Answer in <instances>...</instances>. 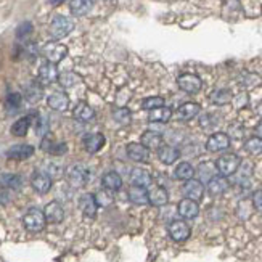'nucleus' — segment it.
<instances>
[{"mask_svg": "<svg viewBox=\"0 0 262 262\" xmlns=\"http://www.w3.org/2000/svg\"><path fill=\"white\" fill-rule=\"evenodd\" d=\"M240 166H242V159H240V156L235 155V153H225V155H222L216 161V169L224 177L234 176L240 169Z\"/></svg>", "mask_w": 262, "mask_h": 262, "instance_id": "1", "label": "nucleus"}, {"mask_svg": "<svg viewBox=\"0 0 262 262\" xmlns=\"http://www.w3.org/2000/svg\"><path fill=\"white\" fill-rule=\"evenodd\" d=\"M72 29H74L72 19L68 16H63V14H58V16L53 18L52 23H50V35H52L55 40H60L69 35L72 32Z\"/></svg>", "mask_w": 262, "mask_h": 262, "instance_id": "2", "label": "nucleus"}, {"mask_svg": "<svg viewBox=\"0 0 262 262\" xmlns=\"http://www.w3.org/2000/svg\"><path fill=\"white\" fill-rule=\"evenodd\" d=\"M23 224L26 230L32 232V234H37V232H42L43 229H45V216H43V211L37 209V208H31L27 211V213L24 214L23 217Z\"/></svg>", "mask_w": 262, "mask_h": 262, "instance_id": "3", "label": "nucleus"}, {"mask_svg": "<svg viewBox=\"0 0 262 262\" xmlns=\"http://www.w3.org/2000/svg\"><path fill=\"white\" fill-rule=\"evenodd\" d=\"M42 55L47 58L48 63L56 64L68 55V47L60 42H47L45 45L42 47Z\"/></svg>", "mask_w": 262, "mask_h": 262, "instance_id": "4", "label": "nucleus"}, {"mask_svg": "<svg viewBox=\"0 0 262 262\" xmlns=\"http://www.w3.org/2000/svg\"><path fill=\"white\" fill-rule=\"evenodd\" d=\"M66 177L72 188H82L89 180V171L82 164H74L68 169Z\"/></svg>", "mask_w": 262, "mask_h": 262, "instance_id": "5", "label": "nucleus"}, {"mask_svg": "<svg viewBox=\"0 0 262 262\" xmlns=\"http://www.w3.org/2000/svg\"><path fill=\"white\" fill-rule=\"evenodd\" d=\"M167 232H169V237L174 240V242H187L188 238H190V234L192 230L190 227H188V224L185 221H172L169 224V229H167Z\"/></svg>", "mask_w": 262, "mask_h": 262, "instance_id": "6", "label": "nucleus"}, {"mask_svg": "<svg viewBox=\"0 0 262 262\" xmlns=\"http://www.w3.org/2000/svg\"><path fill=\"white\" fill-rule=\"evenodd\" d=\"M229 147H230V137H229V134H224V132L213 134L206 142V150L211 153L225 151Z\"/></svg>", "mask_w": 262, "mask_h": 262, "instance_id": "7", "label": "nucleus"}, {"mask_svg": "<svg viewBox=\"0 0 262 262\" xmlns=\"http://www.w3.org/2000/svg\"><path fill=\"white\" fill-rule=\"evenodd\" d=\"M182 192H184L185 198L198 203L203 198V195H205V185H203V182H200V180L190 179V180L185 182L184 187H182Z\"/></svg>", "mask_w": 262, "mask_h": 262, "instance_id": "8", "label": "nucleus"}, {"mask_svg": "<svg viewBox=\"0 0 262 262\" xmlns=\"http://www.w3.org/2000/svg\"><path fill=\"white\" fill-rule=\"evenodd\" d=\"M177 84L180 87V90H184L187 93H198L203 87L201 79L196 74H182L177 79Z\"/></svg>", "mask_w": 262, "mask_h": 262, "instance_id": "9", "label": "nucleus"}, {"mask_svg": "<svg viewBox=\"0 0 262 262\" xmlns=\"http://www.w3.org/2000/svg\"><path fill=\"white\" fill-rule=\"evenodd\" d=\"M43 216L50 224H60L64 219V209L58 201H50L43 209Z\"/></svg>", "mask_w": 262, "mask_h": 262, "instance_id": "10", "label": "nucleus"}, {"mask_svg": "<svg viewBox=\"0 0 262 262\" xmlns=\"http://www.w3.org/2000/svg\"><path fill=\"white\" fill-rule=\"evenodd\" d=\"M79 208H81L84 217H89V219H93V217H95V214H97V209H98L95 195H92V193L82 195L81 200H79Z\"/></svg>", "mask_w": 262, "mask_h": 262, "instance_id": "11", "label": "nucleus"}, {"mask_svg": "<svg viewBox=\"0 0 262 262\" xmlns=\"http://www.w3.org/2000/svg\"><path fill=\"white\" fill-rule=\"evenodd\" d=\"M34 155V147L32 145H14L8 151H6V158L8 159H14V161H23V159H27Z\"/></svg>", "mask_w": 262, "mask_h": 262, "instance_id": "12", "label": "nucleus"}, {"mask_svg": "<svg viewBox=\"0 0 262 262\" xmlns=\"http://www.w3.org/2000/svg\"><path fill=\"white\" fill-rule=\"evenodd\" d=\"M177 211L180 217H184V219H195L196 216L200 214V206L198 203L193 201V200H188V198H184L177 206Z\"/></svg>", "mask_w": 262, "mask_h": 262, "instance_id": "13", "label": "nucleus"}, {"mask_svg": "<svg viewBox=\"0 0 262 262\" xmlns=\"http://www.w3.org/2000/svg\"><path fill=\"white\" fill-rule=\"evenodd\" d=\"M31 184H32V188L39 195H45L50 192V188H52V179H50V176H47L45 172H35L31 179Z\"/></svg>", "mask_w": 262, "mask_h": 262, "instance_id": "14", "label": "nucleus"}, {"mask_svg": "<svg viewBox=\"0 0 262 262\" xmlns=\"http://www.w3.org/2000/svg\"><path fill=\"white\" fill-rule=\"evenodd\" d=\"M127 156L135 163H147L150 159V150H147L142 143H129Z\"/></svg>", "mask_w": 262, "mask_h": 262, "instance_id": "15", "label": "nucleus"}, {"mask_svg": "<svg viewBox=\"0 0 262 262\" xmlns=\"http://www.w3.org/2000/svg\"><path fill=\"white\" fill-rule=\"evenodd\" d=\"M58 69H56V64L53 63H43L42 66L39 68V79L42 84H53L55 81H58Z\"/></svg>", "mask_w": 262, "mask_h": 262, "instance_id": "16", "label": "nucleus"}, {"mask_svg": "<svg viewBox=\"0 0 262 262\" xmlns=\"http://www.w3.org/2000/svg\"><path fill=\"white\" fill-rule=\"evenodd\" d=\"M229 187H230L229 180H227V177H224V176H214L208 182V192H209V195H213V196L224 195L225 192L229 190Z\"/></svg>", "mask_w": 262, "mask_h": 262, "instance_id": "17", "label": "nucleus"}, {"mask_svg": "<svg viewBox=\"0 0 262 262\" xmlns=\"http://www.w3.org/2000/svg\"><path fill=\"white\" fill-rule=\"evenodd\" d=\"M40 148L43 151L50 153V155H53V156H61L68 151V145L63 143V142H53L52 138L43 137V140L40 143Z\"/></svg>", "mask_w": 262, "mask_h": 262, "instance_id": "18", "label": "nucleus"}, {"mask_svg": "<svg viewBox=\"0 0 262 262\" xmlns=\"http://www.w3.org/2000/svg\"><path fill=\"white\" fill-rule=\"evenodd\" d=\"M130 182L132 185L135 187H143V188H148L151 185V174L147 169H142V167H135V169L130 172Z\"/></svg>", "mask_w": 262, "mask_h": 262, "instance_id": "19", "label": "nucleus"}, {"mask_svg": "<svg viewBox=\"0 0 262 262\" xmlns=\"http://www.w3.org/2000/svg\"><path fill=\"white\" fill-rule=\"evenodd\" d=\"M140 143L147 150H159L164 145L161 134L155 132V130H147V132H143Z\"/></svg>", "mask_w": 262, "mask_h": 262, "instance_id": "20", "label": "nucleus"}, {"mask_svg": "<svg viewBox=\"0 0 262 262\" xmlns=\"http://www.w3.org/2000/svg\"><path fill=\"white\" fill-rule=\"evenodd\" d=\"M158 156H159V161L163 164H174L180 158V151L172 147V145H163L161 148L158 150Z\"/></svg>", "mask_w": 262, "mask_h": 262, "instance_id": "21", "label": "nucleus"}, {"mask_svg": "<svg viewBox=\"0 0 262 262\" xmlns=\"http://www.w3.org/2000/svg\"><path fill=\"white\" fill-rule=\"evenodd\" d=\"M47 103L55 111H66L68 106H69V98H68L66 93L55 92V93H52V95L47 98Z\"/></svg>", "mask_w": 262, "mask_h": 262, "instance_id": "22", "label": "nucleus"}, {"mask_svg": "<svg viewBox=\"0 0 262 262\" xmlns=\"http://www.w3.org/2000/svg\"><path fill=\"white\" fill-rule=\"evenodd\" d=\"M148 201L153 206H164L169 201V193L164 187H155L148 192Z\"/></svg>", "mask_w": 262, "mask_h": 262, "instance_id": "23", "label": "nucleus"}, {"mask_svg": "<svg viewBox=\"0 0 262 262\" xmlns=\"http://www.w3.org/2000/svg\"><path fill=\"white\" fill-rule=\"evenodd\" d=\"M105 145V137L101 134H90V135H85L84 138V148L87 150V153H98Z\"/></svg>", "mask_w": 262, "mask_h": 262, "instance_id": "24", "label": "nucleus"}, {"mask_svg": "<svg viewBox=\"0 0 262 262\" xmlns=\"http://www.w3.org/2000/svg\"><path fill=\"white\" fill-rule=\"evenodd\" d=\"M101 184H103L105 190L108 192H118L122 187V177L116 171H110L105 174L103 179H101Z\"/></svg>", "mask_w": 262, "mask_h": 262, "instance_id": "25", "label": "nucleus"}, {"mask_svg": "<svg viewBox=\"0 0 262 262\" xmlns=\"http://www.w3.org/2000/svg\"><path fill=\"white\" fill-rule=\"evenodd\" d=\"M201 106L198 103H184L177 110V119L179 121H192L193 118L200 114Z\"/></svg>", "mask_w": 262, "mask_h": 262, "instance_id": "26", "label": "nucleus"}, {"mask_svg": "<svg viewBox=\"0 0 262 262\" xmlns=\"http://www.w3.org/2000/svg\"><path fill=\"white\" fill-rule=\"evenodd\" d=\"M129 200L134 203V205H138V206H142V205H148V190L147 188H143V187H135L132 185L129 188Z\"/></svg>", "mask_w": 262, "mask_h": 262, "instance_id": "27", "label": "nucleus"}, {"mask_svg": "<svg viewBox=\"0 0 262 262\" xmlns=\"http://www.w3.org/2000/svg\"><path fill=\"white\" fill-rule=\"evenodd\" d=\"M93 0H71L69 10L74 16H84L92 10Z\"/></svg>", "mask_w": 262, "mask_h": 262, "instance_id": "28", "label": "nucleus"}, {"mask_svg": "<svg viewBox=\"0 0 262 262\" xmlns=\"http://www.w3.org/2000/svg\"><path fill=\"white\" fill-rule=\"evenodd\" d=\"M72 116H74V118L79 119V121L87 122V121H90V119L95 118V111H93L92 108H90L89 105H87V103L81 101V103L76 105L74 111H72Z\"/></svg>", "mask_w": 262, "mask_h": 262, "instance_id": "29", "label": "nucleus"}, {"mask_svg": "<svg viewBox=\"0 0 262 262\" xmlns=\"http://www.w3.org/2000/svg\"><path fill=\"white\" fill-rule=\"evenodd\" d=\"M29 127H31V116H24V118L18 119L14 124L11 126V135L14 137H24L27 134Z\"/></svg>", "mask_w": 262, "mask_h": 262, "instance_id": "30", "label": "nucleus"}, {"mask_svg": "<svg viewBox=\"0 0 262 262\" xmlns=\"http://www.w3.org/2000/svg\"><path fill=\"white\" fill-rule=\"evenodd\" d=\"M172 118V111L171 108H166V106H161V108H156V110H151L150 114H148V119L151 122H167Z\"/></svg>", "mask_w": 262, "mask_h": 262, "instance_id": "31", "label": "nucleus"}, {"mask_svg": "<svg viewBox=\"0 0 262 262\" xmlns=\"http://www.w3.org/2000/svg\"><path fill=\"white\" fill-rule=\"evenodd\" d=\"M24 95H26V100L31 101V103H37V101L42 98L43 95V89L39 82H31L24 90Z\"/></svg>", "mask_w": 262, "mask_h": 262, "instance_id": "32", "label": "nucleus"}, {"mask_svg": "<svg viewBox=\"0 0 262 262\" xmlns=\"http://www.w3.org/2000/svg\"><path fill=\"white\" fill-rule=\"evenodd\" d=\"M174 176H176V179L179 180H190L193 179L195 176V169H193V166L190 163H180L177 167H176V172H174Z\"/></svg>", "mask_w": 262, "mask_h": 262, "instance_id": "33", "label": "nucleus"}, {"mask_svg": "<svg viewBox=\"0 0 262 262\" xmlns=\"http://www.w3.org/2000/svg\"><path fill=\"white\" fill-rule=\"evenodd\" d=\"M234 100V97H232V92L227 90V89H219V90H214L213 93H211V101H213L214 105H227L230 103V101Z\"/></svg>", "mask_w": 262, "mask_h": 262, "instance_id": "34", "label": "nucleus"}, {"mask_svg": "<svg viewBox=\"0 0 262 262\" xmlns=\"http://www.w3.org/2000/svg\"><path fill=\"white\" fill-rule=\"evenodd\" d=\"M0 185L5 188H10V190H18V188L23 185V179L16 174H5V176L0 177Z\"/></svg>", "mask_w": 262, "mask_h": 262, "instance_id": "35", "label": "nucleus"}, {"mask_svg": "<svg viewBox=\"0 0 262 262\" xmlns=\"http://www.w3.org/2000/svg\"><path fill=\"white\" fill-rule=\"evenodd\" d=\"M79 81H81V77H79L76 72H72V71L61 72V74L58 76V82H60V85L64 87V89H69V87L76 85Z\"/></svg>", "mask_w": 262, "mask_h": 262, "instance_id": "36", "label": "nucleus"}, {"mask_svg": "<svg viewBox=\"0 0 262 262\" xmlns=\"http://www.w3.org/2000/svg\"><path fill=\"white\" fill-rule=\"evenodd\" d=\"M245 150L250 153V155H262V138L261 137H251L245 142Z\"/></svg>", "mask_w": 262, "mask_h": 262, "instance_id": "37", "label": "nucleus"}, {"mask_svg": "<svg viewBox=\"0 0 262 262\" xmlns=\"http://www.w3.org/2000/svg\"><path fill=\"white\" fill-rule=\"evenodd\" d=\"M113 119L121 126H127L132 121V114H130L127 108H118V110L113 111Z\"/></svg>", "mask_w": 262, "mask_h": 262, "instance_id": "38", "label": "nucleus"}, {"mask_svg": "<svg viewBox=\"0 0 262 262\" xmlns=\"http://www.w3.org/2000/svg\"><path fill=\"white\" fill-rule=\"evenodd\" d=\"M164 106V98L161 97H150V98H145L143 103H142V108L143 110H156V108H161Z\"/></svg>", "mask_w": 262, "mask_h": 262, "instance_id": "39", "label": "nucleus"}, {"mask_svg": "<svg viewBox=\"0 0 262 262\" xmlns=\"http://www.w3.org/2000/svg\"><path fill=\"white\" fill-rule=\"evenodd\" d=\"M214 169H216V164L213 166L211 163H203L201 166H200V176H201V180L200 182H203V180H211L214 177ZM217 171V169H216Z\"/></svg>", "mask_w": 262, "mask_h": 262, "instance_id": "40", "label": "nucleus"}, {"mask_svg": "<svg viewBox=\"0 0 262 262\" xmlns=\"http://www.w3.org/2000/svg\"><path fill=\"white\" fill-rule=\"evenodd\" d=\"M21 106V95L19 93H10L6 97V108H8L10 113H14Z\"/></svg>", "mask_w": 262, "mask_h": 262, "instance_id": "41", "label": "nucleus"}, {"mask_svg": "<svg viewBox=\"0 0 262 262\" xmlns=\"http://www.w3.org/2000/svg\"><path fill=\"white\" fill-rule=\"evenodd\" d=\"M95 200H97V205L98 206H110L113 203V196L111 192L108 190H101L95 195Z\"/></svg>", "mask_w": 262, "mask_h": 262, "instance_id": "42", "label": "nucleus"}, {"mask_svg": "<svg viewBox=\"0 0 262 262\" xmlns=\"http://www.w3.org/2000/svg\"><path fill=\"white\" fill-rule=\"evenodd\" d=\"M31 32H32V23H29V21H24V23H21L16 27V37L18 39H24Z\"/></svg>", "mask_w": 262, "mask_h": 262, "instance_id": "43", "label": "nucleus"}, {"mask_svg": "<svg viewBox=\"0 0 262 262\" xmlns=\"http://www.w3.org/2000/svg\"><path fill=\"white\" fill-rule=\"evenodd\" d=\"M261 84V77L256 74H245L243 77V85L245 87H256Z\"/></svg>", "mask_w": 262, "mask_h": 262, "instance_id": "44", "label": "nucleus"}, {"mask_svg": "<svg viewBox=\"0 0 262 262\" xmlns=\"http://www.w3.org/2000/svg\"><path fill=\"white\" fill-rule=\"evenodd\" d=\"M35 130H37L39 135H45L48 132V122L43 119V118H39L37 126H35Z\"/></svg>", "mask_w": 262, "mask_h": 262, "instance_id": "45", "label": "nucleus"}, {"mask_svg": "<svg viewBox=\"0 0 262 262\" xmlns=\"http://www.w3.org/2000/svg\"><path fill=\"white\" fill-rule=\"evenodd\" d=\"M253 206L262 211V190H258V192H254L253 195Z\"/></svg>", "mask_w": 262, "mask_h": 262, "instance_id": "46", "label": "nucleus"}, {"mask_svg": "<svg viewBox=\"0 0 262 262\" xmlns=\"http://www.w3.org/2000/svg\"><path fill=\"white\" fill-rule=\"evenodd\" d=\"M238 126H230V135L229 137H234V138H243V129L240 127L237 129Z\"/></svg>", "mask_w": 262, "mask_h": 262, "instance_id": "47", "label": "nucleus"}, {"mask_svg": "<svg viewBox=\"0 0 262 262\" xmlns=\"http://www.w3.org/2000/svg\"><path fill=\"white\" fill-rule=\"evenodd\" d=\"M63 2H64V0H48V3H50V5H55V6L60 5V3H63Z\"/></svg>", "mask_w": 262, "mask_h": 262, "instance_id": "48", "label": "nucleus"}, {"mask_svg": "<svg viewBox=\"0 0 262 262\" xmlns=\"http://www.w3.org/2000/svg\"><path fill=\"white\" fill-rule=\"evenodd\" d=\"M256 132H258V135H256V137H261V138H262V122H261V124L258 126Z\"/></svg>", "mask_w": 262, "mask_h": 262, "instance_id": "49", "label": "nucleus"}]
</instances>
